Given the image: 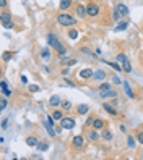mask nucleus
I'll list each match as a JSON object with an SVG mask.
<instances>
[{
	"instance_id": "nucleus-46",
	"label": "nucleus",
	"mask_w": 143,
	"mask_h": 160,
	"mask_svg": "<svg viewBox=\"0 0 143 160\" xmlns=\"http://www.w3.org/2000/svg\"><path fill=\"white\" fill-rule=\"evenodd\" d=\"M0 126H2L3 131L7 129V126H8V118H3V120H2V125H0Z\"/></svg>"
},
{
	"instance_id": "nucleus-40",
	"label": "nucleus",
	"mask_w": 143,
	"mask_h": 160,
	"mask_svg": "<svg viewBox=\"0 0 143 160\" xmlns=\"http://www.w3.org/2000/svg\"><path fill=\"white\" fill-rule=\"evenodd\" d=\"M93 121H94V118L89 115V117L86 118V121H85V126H86V128H91V126H93Z\"/></svg>"
},
{
	"instance_id": "nucleus-49",
	"label": "nucleus",
	"mask_w": 143,
	"mask_h": 160,
	"mask_svg": "<svg viewBox=\"0 0 143 160\" xmlns=\"http://www.w3.org/2000/svg\"><path fill=\"white\" fill-rule=\"evenodd\" d=\"M64 83H65L67 86H70V87H75V83H72V81H70V79H67V76L64 78Z\"/></svg>"
},
{
	"instance_id": "nucleus-11",
	"label": "nucleus",
	"mask_w": 143,
	"mask_h": 160,
	"mask_svg": "<svg viewBox=\"0 0 143 160\" xmlns=\"http://www.w3.org/2000/svg\"><path fill=\"white\" fill-rule=\"evenodd\" d=\"M93 73H94V71L91 70V68H83V70L78 73V78L83 79V81H86V79H91V78H93Z\"/></svg>"
},
{
	"instance_id": "nucleus-3",
	"label": "nucleus",
	"mask_w": 143,
	"mask_h": 160,
	"mask_svg": "<svg viewBox=\"0 0 143 160\" xmlns=\"http://www.w3.org/2000/svg\"><path fill=\"white\" fill-rule=\"evenodd\" d=\"M101 13H102V8H101L99 3L89 2V3L86 5V15L89 16V18H98Z\"/></svg>"
},
{
	"instance_id": "nucleus-2",
	"label": "nucleus",
	"mask_w": 143,
	"mask_h": 160,
	"mask_svg": "<svg viewBox=\"0 0 143 160\" xmlns=\"http://www.w3.org/2000/svg\"><path fill=\"white\" fill-rule=\"evenodd\" d=\"M57 24L62 28H75L77 24V16H73L70 13H65V11H60L59 15L55 16Z\"/></svg>"
},
{
	"instance_id": "nucleus-25",
	"label": "nucleus",
	"mask_w": 143,
	"mask_h": 160,
	"mask_svg": "<svg viewBox=\"0 0 143 160\" xmlns=\"http://www.w3.org/2000/svg\"><path fill=\"white\" fill-rule=\"evenodd\" d=\"M112 138L114 136L109 129H101V139L102 141H112Z\"/></svg>"
},
{
	"instance_id": "nucleus-41",
	"label": "nucleus",
	"mask_w": 143,
	"mask_h": 160,
	"mask_svg": "<svg viewBox=\"0 0 143 160\" xmlns=\"http://www.w3.org/2000/svg\"><path fill=\"white\" fill-rule=\"evenodd\" d=\"M8 7V0H0V10H7Z\"/></svg>"
},
{
	"instance_id": "nucleus-44",
	"label": "nucleus",
	"mask_w": 143,
	"mask_h": 160,
	"mask_svg": "<svg viewBox=\"0 0 143 160\" xmlns=\"http://www.w3.org/2000/svg\"><path fill=\"white\" fill-rule=\"evenodd\" d=\"M68 75H70V66H65L64 70H62V76L65 78V76H68Z\"/></svg>"
},
{
	"instance_id": "nucleus-29",
	"label": "nucleus",
	"mask_w": 143,
	"mask_h": 160,
	"mask_svg": "<svg viewBox=\"0 0 143 160\" xmlns=\"http://www.w3.org/2000/svg\"><path fill=\"white\" fill-rule=\"evenodd\" d=\"M109 89H112L111 84H109V83H104V81L99 83V86H98V91H99V92H106V91H109Z\"/></svg>"
},
{
	"instance_id": "nucleus-1",
	"label": "nucleus",
	"mask_w": 143,
	"mask_h": 160,
	"mask_svg": "<svg viewBox=\"0 0 143 160\" xmlns=\"http://www.w3.org/2000/svg\"><path fill=\"white\" fill-rule=\"evenodd\" d=\"M46 41H47V45H49V47L52 49V50H55L59 55L67 54V47L60 42V39H59V36H57V34L47 32V34H46Z\"/></svg>"
},
{
	"instance_id": "nucleus-10",
	"label": "nucleus",
	"mask_w": 143,
	"mask_h": 160,
	"mask_svg": "<svg viewBox=\"0 0 143 160\" xmlns=\"http://www.w3.org/2000/svg\"><path fill=\"white\" fill-rule=\"evenodd\" d=\"M116 10H119L121 11V15L124 16V18H127V16L130 15V8L127 7L125 3H122V2H119V3H116V7H114Z\"/></svg>"
},
{
	"instance_id": "nucleus-17",
	"label": "nucleus",
	"mask_w": 143,
	"mask_h": 160,
	"mask_svg": "<svg viewBox=\"0 0 143 160\" xmlns=\"http://www.w3.org/2000/svg\"><path fill=\"white\" fill-rule=\"evenodd\" d=\"M99 95H101V99H117V91L109 89L106 92H99Z\"/></svg>"
},
{
	"instance_id": "nucleus-13",
	"label": "nucleus",
	"mask_w": 143,
	"mask_h": 160,
	"mask_svg": "<svg viewBox=\"0 0 143 160\" xmlns=\"http://www.w3.org/2000/svg\"><path fill=\"white\" fill-rule=\"evenodd\" d=\"M39 55H41V58L44 61H50V58H52V52L49 50V47H42L41 52H39Z\"/></svg>"
},
{
	"instance_id": "nucleus-32",
	"label": "nucleus",
	"mask_w": 143,
	"mask_h": 160,
	"mask_svg": "<svg viewBox=\"0 0 143 160\" xmlns=\"http://www.w3.org/2000/svg\"><path fill=\"white\" fill-rule=\"evenodd\" d=\"M2 26H3V29H13V28H15V23H13V20H10V21H2Z\"/></svg>"
},
{
	"instance_id": "nucleus-6",
	"label": "nucleus",
	"mask_w": 143,
	"mask_h": 160,
	"mask_svg": "<svg viewBox=\"0 0 143 160\" xmlns=\"http://www.w3.org/2000/svg\"><path fill=\"white\" fill-rule=\"evenodd\" d=\"M85 136L83 134H78V136H73L72 138V147L73 149H77V151H81L83 149V146H85Z\"/></svg>"
},
{
	"instance_id": "nucleus-23",
	"label": "nucleus",
	"mask_w": 143,
	"mask_h": 160,
	"mask_svg": "<svg viewBox=\"0 0 143 160\" xmlns=\"http://www.w3.org/2000/svg\"><path fill=\"white\" fill-rule=\"evenodd\" d=\"M102 108H104L107 113L114 115V117L117 115V108H116V105H111V104H107V102H104V104H102Z\"/></svg>"
},
{
	"instance_id": "nucleus-51",
	"label": "nucleus",
	"mask_w": 143,
	"mask_h": 160,
	"mask_svg": "<svg viewBox=\"0 0 143 160\" xmlns=\"http://www.w3.org/2000/svg\"><path fill=\"white\" fill-rule=\"evenodd\" d=\"M20 81H21V83H23V84H28V78H26V76H25V75H23V76H21V78H20Z\"/></svg>"
},
{
	"instance_id": "nucleus-7",
	"label": "nucleus",
	"mask_w": 143,
	"mask_h": 160,
	"mask_svg": "<svg viewBox=\"0 0 143 160\" xmlns=\"http://www.w3.org/2000/svg\"><path fill=\"white\" fill-rule=\"evenodd\" d=\"M86 139L88 141H91V142H98L99 139H101V133L98 129H94V128H88V131H86Z\"/></svg>"
},
{
	"instance_id": "nucleus-36",
	"label": "nucleus",
	"mask_w": 143,
	"mask_h": 160,
	"mask_svg": "<svg viewBox=\"0 0 143 160\" xmlns=\"http://www.w3.org/2000/svg\"><path fill=\"white\" fill-rule=\"evenodd\" d=\"M127 60H129V57L125 55V54H119V55L116 57V61H119V63H121V65L124 63V61H127Z\"/></svg>"
},
{
	"instance_id": "nucleus-12",
	"label": "nucleus",
	"mask_w": 143,
	"mask_h": 160,
	"mask_svg": "<svg viewBox=\"0 0 143 160\" xmlns=\"http://www.w3.org/2000/svg\"><path fill=\"white\" fill-rule=\"evenodd\" d=\"M106 71L104 70H96L94 73H93V78H91V79H93V81H98V83H102V81H104V79H106Z\"/></svg>"
},
{
	"instance_id": "nucleus-31",
	"label": "nucleus",
	"mask_w": 143,
	"mask_h": 160,
	"mask_svg": "<svg viewBox=\"0 0 143 160\" xmlns=\"http://www.w3.org/2000/svg\"><path fill=\"white\" fill-rule=\"evenodd\" d=\"M11 20V13H8L7 10H2L0 13V21H10Z\"/></svg>"
},
{
	"instance_id": "nucleus-19",
	"label": "nucleus",
	"mask_w": 143,
	"mask_h": 160,
	"mask_svg": "<svg viewBox=\"0 0 143 160\" xmlns=\"http://www.w3.org/2000/svg\"><path fill=\"white\" fill-rule=\"evenodd\" d=\"M104 126H106V121H104V120H102V118H94L93 126H91V128H94V129L101 131V129H104Z\"/></svg>"
},
{
	"instance_id": "nucleus-16",
	"label": "nucleus",
	"mask_w": 143,
	"mask_h": 160,
	"mask_svg": "<svg viewBox=\"0 0 143 160\" xmlns=\"http://www.w3.org/2000/svg\"><path fill=\"white\" fill-rule=\"evenodd\" d=\"M88 113H89L88 104H78L77 105V115H88Z\"/></svg>"
},
{
	"instance_id": "nucleus-39",
	"label": "nucleus",
	"mask_w": 143,
	"mask_h": 160,
	"mask_svg": "<svg viewBox=\"0 0 143 160\" xmlns=\"http://www.w3.org/2000/svg\"><path fill=\"white\" fill-rule=\"evenodd\" d=\"M80 50H81V54H85V55H89V57H93V55H94L93 52H91V49H89V47H81Z\"/></svg>"
},
{
	"instance_id": "nucleus-52",
	"label": "nucleus",
	"mask_w": 143,
	"mask_h": 160,
	"mask_svg": "<svg viewBox=\"0 0 143 160\" xmlns=\"http://www.w3.org/2000/svg\"><path fill=\"white\" fill-rule=\"evenodd\" d=\"M44 71H46V73H50V71H52V70H50L49 66H44Z\"/></svg>"
},
{
	"instance_id": "nucleus-24",
	"label": "nucleus",
	"mask_w": 143,
	"mask_h": 160,
	"mask_svg": "<svg viewBox=\"0 0 143 160\" xmlns=\"http://www.w3.org/2000/svg\"><path fill=\"white\" fill-rule=\"evenodd\" d=\"M125 144H127V147H129V149L130 151H133L135 149V146L137 144H138V142H137V138H133V136H127V142H125Z\"/></svg>"
},
{
	"instance_id": "nucleus-9",
	"label": "nucleus",
	"mask_w": 143,
	"mask_h": 160,
	"mask_svg": "<svg viewBox=\"0 0 143 160\" xmlns=\"http://www.w3.org/2000/svg\"><path fill=\"white\" fill-rule=\"evenodd\" d=\"M129 26H130V21L122 20V21H119L117 24L114 26V32H122V31H127V29H129Z\"/></svg>"
},
{
	"instance_id": "nucleus-53",
	"label": "nucleus",
	"mask_w": 143,
	"mask_h": 160,
	"mask_svg": "<svg viewBox=\"0 0 143 160\" xmlns=\"http://www.w3.org/2000/svg\"><path fill=\"white\" fill-rule=\"evenodd\" d=\"M75 2H83V0H75Z\"/></svg>"
},
{
	"instance_id": "nucleus-15",
	"label": "nucleus",
	"mask_w": 143,
	"mask_h": 160,
	"mask_svg": "<svg viewBox=\"0 0 143 160\" xmlns=\"http://www.w3.org/2000/svg\"><path fill=\"white\" fill-rule=\"evenodd\" d=\"M122 86H124V94L127 95L129 99H135V94H133L132 87H130V84L127 81H122Z\"/></svg>"
},
{
	"instance_id": "nucleus-45",
	"label": "nucleus",
	"mask_w": 143,
	"mask_h": 160,
	"mask_svg": "<svg viewBox=\"0 0 143 160\" xmlns=\"http://www.w3.org/2000/svg\"><path fill=\"white\" fill-rule=\"evenodd\" d=\"M137 142H138V144H141V146H143V133H141V131H140L138 134H137Z\"/></svg>"
},
{
	"instance_id": "nucleus-54",
	"label": "nucleus",
	"mask_w": 143,
	"mask_h": 160,
	"mask_svg": "<svg viewBox=\"0 0 143 160\" xmlns=\"http://www.w3.org/2000/svg\"><path fill=\"white\" fill-rule=\"evenodd\" d=\"M23 2H28V0H23Z\"/></svg>"
},
{
	"instance_id": "nucleus-48",
	"label": "nucleus",
	"mask_w": 143,
	"mask_h": 160,
	"mask_svg": "<svg viewBox=\"0 0 143 160\" xmlns=\"http://www.w3.org/2000/svg\"><path fill=\"white\" fill-rule=\"evenodd\" d=\"M77 63H78V61H77V60H73V58H70V60H68V61H67V63H65V66H75Z\"/></svg>"
},
{
	"instance_id": "nucleus-35",
	"label": "nucleus",
	"mask_w": 143,
	"mask_h": 160,
	"mask_svg": "<svg viewBox=\"0 0 143 160\" xmlns=\"http://www.w3.org/2000/svg\"><path fill=\"white\" fill-rule=\"evenodd\" d=\"M28 91H30L31 94H36V92H39V91H41V87H39L38 84H30V86H28Z\"/></svg>"
},
{
	"instance_id": "nucleus-30",
	"label": "nucleus",
	"mask_w": 143,
	"mask_h": 160,
	"mask_svg": "<svg viewBox=\"0 0 143 160\" xmlns=\"http://www.w3.org/2000/svg\"><path fill=\"white\" fill-rule=\"evenodd\" d=\"M112 20L116 21V23H119V21H122V20H124V16L121 15V11H119V10L114 8V11H112Z\"/></svg>"
},
{
	"instance_id": "nucleus-37",
	"label": "nucleus",
	"mask_w": 143,
	"mask_h": 160,
	"mask_svg": "<svg viewBox=\"0 0 143 160\" xmlns=\"http://www.w3.org/2000/svg\"><path fill=\"white\" fill-rule=\"evenodd\" d=\"M68 60H70V58H68V55H67V54H62V55H59V63H60V65H65Z\"/></svg>"
},
{
	"instance_id": "nucleus-34",
	"label": "nucleus",
	"mask_w": 143,
	"mask_h": 160,
	"mask_svg": "<svg viewBox=\"0 0 143 160\" xmlns=\"http://www.w3.org/2000/svg\"><path fill=\"white\" fill-rule=\"evenodd\" d=\"M47 149H49V142H41V141H39V144H38V151L46 152Z\"/></svg>"
},
{
	"instance_id": "nucleus-14",
	"label": "nucleus",
	"mask_w": 143,
	"mask_h": 160,
	"mask_svg": "<svg viewBox=\"0 0 143 160\" xmlns=\"http://www.w3.org/2000/svg\"><path fill=\"white\" fill-rule=\"evenodd\" d=\"M73 2H75V0H60V2H59V10H60V11H67V10H70Z\"/></svg>"
},
{
	"instance_id": "nucleus-43",
	"label": "nucleus",
	"mask_w": 143,
	"mask_h": 160,
	"mask_svg": "<svg viewBox=\"0 0 143 160\" xmlns=\"http://www.w3.org/2000/svg\"><path fill=\"white\" fill-rule=\"evenodd\" d=\"M2 94H3L5 97H11V94H13V91H11V89L8 87V89H3V91H2Z\"/></svg>"
},
{
	"instance_id": "nucleus-5",
	"label": "nucleus",
	"mask_w": 143,
	"mask_h": 160,
	"mask_svg": "<svg viewBox=\"0 0 143 160\" xmlns=\"http://www.w3.org/2000/svg\"><path fill=\"white\" fill-rule=\"evenodd\" d=\"M60 128L62 129H67V131H70L75 128V118H72V117H64L60 120Z\"/></svg>"
},
{
	"instance_id": "nucleus-18",
	"label": "nucleus",
	"mask_w": 143,
	"mask_h": 160,
	"mask_svg": "<svg viewBox=\"0 0 143 160\" xmlns=\"http://www.w3.org/2000/svg\"><path fill=\"white\" fill-rule=\"evenodd\" d=\"M25 142H26L28 147H38L39 139H38V136H28V138L25 139Z\"/></svg>"
},
{
	"instance_id": "nucleus-4",
	"label": "nucleus",
	"mask_w": 143,
	"mask_h": 160,
	"mask_svg": "<svg viewBox=\"0 0 143 160\" xmlns=\"http://www.w3.org/2000/svg\"><path fill=\"white\" fill-rule=\"evenodd\" d=\"M54 121H55V120L52 118V115H49L47 118L44 120V128H46V131H47V134L50 136V138H54V136L59 134V131L54 129Z\"/></svg>"
},
{
	"instance_id": "nucleus-27",
	"label": "nucleus",
	"mask_w": 143,
	"mask_h": 160,
	"mask_svg": "<svg viewBox=\"0 0 143 160\" xmlns=\"http://www.w3.org/2000/svg\"><path fill=\"white\" fill-rule=\"evenodd\" d=\"M15 57V52H10V50H5V52L2 54V60L5 61V63H7V61H10L11 58H13Z\"/></svg>"
},
{
	"instance_id": "nucleus-47",
	"label": "nucleus",
	"mask_w": 143,
	"mask_h": 160,
	"mask_svg": "<svg viewBox=\"0 0 143 160\" xmlns=\"http://www.w3.org/2000/svg\"><path fill=\"white\" fill-rule=\"evenodd\" d=\"M112 83H114V84H122V79L114 75V76H112Z\"/></svg>"
},
{
	"instance_id": "nucleus-8",
	"label": "nucleus",
	"mask_w": 143,
	"mask_h": 160,
	"mask_svg": "<svg viewBox=\"0 0 143 160\" xmlns=\"http://www.w3.org/2000/svg\"><path fill=\"white\" fill-rule=\"evenodd\" d=\"M75 16L77 18H80V20H85L86 18V5H83V3H77V7H75Z\"/></svg>"
},
{
	"instance_id": "nucleus-21",
	"label": "nucleus",
	"mask_w": 143,
	"mask_h": 160,
	"mask_svg": "<svg viewBox=\"0 0 143 160\" xmlns=\"http://www.w3.org/2000/svg\"><path fill=\"white\" fill-rule=\"evenodd\" d=\"M67 37H68V39H72V41H77V39L80 37V32H78L77 28H68Z\"/></svg>"
},
{
	"instance_id": "nucleus-28",
	"label": "nucleus",
	"mask_w": 143,
	"mask_h": 160,
	"mask_svg": "<svg viewBox=\"0 0 143 160\" xmlns=\"http://www.w3.org/2000/svg\"><path fill=\"white\" fill-rule=\"evenodd\" d=\"M50 115H52V118L55 120V121H60V120L64 118V110H54Z\"/></svg>"
},
{
	"instance_id": "nucleus-26",
	"label": "nucleus",
	"mask_w": 143,
	"mask_h": 160,
	"mask_svg": "<svg viewBox=\"0 0 143 160\" xmlns=\"http://www.w3.org/2000/svg\"><path fill=\"white\" fill-rule=\"evenodd\" d=\"M60 107H62V110H64V112H70L72 108H73V104H72L70 100H62Z\"/></svg>"
},
{
	"instance_id": "nucleus-20",
	"label": "nucleus",
	"mask_w": 143,
	"mask_h": 160,
	"mask_svg": "<svg viewBox=\"0 0 143 160\" xmlns=\"http://www.w3.org/2000/svg\"><path fill=\"white\" fill-rule=\"evenodd\" d=\"M102 63H106V65H109L111 68H114V70L116 71H124V68H122V65L119 63V61H109V60H102Z\"/></svg>"
},
{
	"instance_id": "nucleus-50",
	"label": "nucleus",
	"mask_w": 143,
	"mask_h": 160,
	"mask_svg": "<svg viewBox=\"0 0 143 160\" xmlns=\"http://www.w3.org/2000/svg\"><path fill=\"white\" fill-rule=\"evenodd\" d=\"M119 128H121V131H122V133H129V129H127V126H125V125H121Z\"/></svg>"
},
{
	"instance_id": "nucleus-42",
	"label": "nucleus",
	"mask_w": 143,
	"mask_h": 160,
	"mask_svg": "<svg viewBox=\"0 0 143 160\" xmlns=\"http://www.w3.org/2000/svg\"><path fill=\"white\" fill-rule=\"evenodd\" d=\"M0 91H3V89H8V83H7V79H2V81H0Z\"/></svg>"
},
{
	"instance_id": "nucleus-33",
	"label": "nucleus",
	"mask_w": 143,
	"mask_h": 160,
	"mask_svg": "<svg viewBox=\"0 0 143 160\" xmlns=\"http://www.w3.org/2000/svg\"><path fill=\"white\" fill-rule=\"evenodd\" d=\"M122 68H124L125 73H132V63H130V60L124 61V63H122Z\"/></svg>"
},
{
	"instance_id": "nucleus-22",
	"label": "nucleus",
	"mask_w": 143,
	"mask_h": 160,
	"mask_svg": "<svg viewBox=\"0 0 143 160\" xmlns=\"http://www.w3.org/2000/svg\"><path fill=\"white\" fill-rule=\"evenodd\" d=\"M60 104H62V99H60V95H52V97H50V99H49V105L52 107V108H57V107H59Z\"/></svg>"
},
{
	"instance_id": "nucleus-38",
	"label": "nucleus",
	"mask_w": 143,
	"mask_h": 160,
	"mask_svg": "<svg viewBox=\"0 0 143 160\" xmlns=\"http://www.w3.org/2000/svg\"><path fill=\"white\" fill-rule=\"evenodd\" d=\"M7 107H8V100L7 99H2V100H0V112H3Z\"/></svg>"
}]
</instances>
